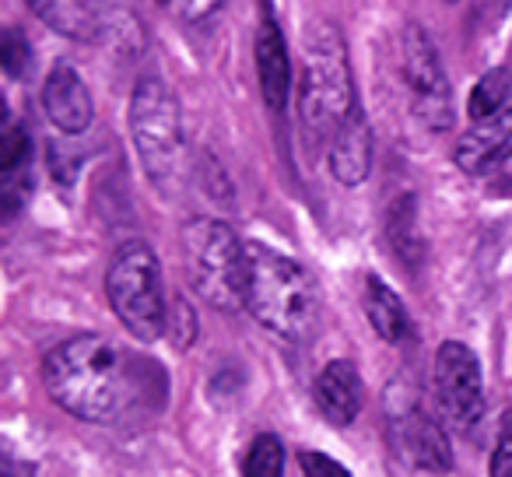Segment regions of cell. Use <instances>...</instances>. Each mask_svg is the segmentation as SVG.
<instances>
[{
  "mask_svg": "<svg viewBox=\"0 0 512 477\" xmlns=\"http://www.w3.org/2000/svg\"><path fill=\"white\" fill-rule=\"evenodd\" d=\"M256 78H260V92L271 113H285L288 92H292V60H288L285 32L271 11H264L260 29H256Z\"/></svg>",
  "mask_w": 512,
  "mask_h": 477,
  "instance_id": "obj_12",
  "label": "cell"
},
{
  "mask_svg": "<svg viewBox=\"0 0 512 477\" xmlns=\"http://www.w3.org/2000/svg\"><path fill=\"white\" fill-rule=\"evenodd\" d=\"M0 60H4V71H8L11 78H25V74L32 71V46L18 29L4 32V43H0Z\"/></svg>",
  "mask_w": 512,
  "mask_h": 477,
  "instance_id": "obj_21",
  "label": "cell"
},
{
  "mask_svg": "<svg viewBox=\"0 0 512 477\" xmlns=\"http://www.w3.org/2000/svg\"><path fill=\"white\" fill-rule=\"evenodd\" d=\"M183 264L193 292L214 309H246L249 246L232 225L218 218H193L183 225Z\"/></svg>",
  "mask_w": 512,
  "mask_h": 477,
  "instance_id": "obj_4",
  "label": "cell"
},
{
  "mask_svg": "<svg viewBox=\"0 0 512 477\" xmlns=\"http://www.w3.org/2000/svg\"><path fill=\"white\" fill-rule=\"evenodd\" d=\"M246 309L274 337L306 344L320 327V288L299 260L264 243H253L249 246Z\"/></svg>",
  "mask_w": 512,
  "mask_h": 477,
  "instance_id": "obj_2",
  "label": "cell"
},
{
  "mask_svg": "<svg viewBox=\"0 0 512 477\" xmlns=\"http://www.w3.org/2000/svg\"><path fill=\"white\" fill-rule=\"evenodd\" d=\"M362 109L351 74L348 46L337 25L320 22L306 32V67L299 85L302 130L313 144H327L341 123Z\"/></svg>",
  "mask_w": 512,
  "mask_h": 477,
  "instance_id": "obj_3",
  "label": "cell"
},
{
  "mask_svg": "<svg viewBox=\"0 0 512 477\" xmlns=\"http://www.w3.org/2000/svg\"><path fill=\"white\" fill-rule=\"evenodd\" d=\"M404 81L411 88L414 116L428 130H446L453 123V92L439 50L421 25H407L404 32Z\"/></svg>",
  "mask_w": 512,
  "mask_h": 477,
  "instance_id": "obj_7",
  "label": "cell"
},
{
  "mask_svg": "<svg viewBox=\"0 0 512 477\" xmlns=\"http://www.w3.org/2000/svg\"><path fill=\"white\" fill-rule=\"evenodd\" d=\"M43 109H46V120L67 137H78L92 127L95 120V102L92 92H88L85 78L74 71V64L67 60H57L53 71L46 74V85H43Z\"/></svg>",
  "mask_w": 512,
  "mask_h": 477,
  "instance_id": "obj_9",
  "label": "cell"
},
{
  "mask_svg": "<svg viewBox=\"0 0 512 477\" xmlns=\"http://www.w3.org/2000/svg\"><path fill=\"white\" fill-rule=\"evenodd\" d=\"M32 155V141L29 130L22 127L18 120L4 123V134H0V176H25V165H29Z\"/></svg>",
  "mask_w": 512,
  "mask_h": 477,
  "instance_id": "obj_20",
  "label": "cell"
},
{
  "mask_svg": "<svg viewBox=\"0 0 512 477\" xmlns=\"http://www.w3.org/2000/svg\"><path fill=\"white\" fill-rule=\"evenodd\" d=\"M316 407L323 411V418L334 421L337 428L351 425L362 411V376H358L355 362L348 358H337L327 362L323 372L316 376Z\"/></svg>",
  "mask_w": 512,
  "mask_h": 477,
  "instance_id": "obj_15",
  "label": "cell"
},
{
  "mask_svg": "<svg viewBox=\"0 0 512 477\" xmlns=\"http://www.w3.org/2000/svg\"><path fill=\"white\" fill-rule=\"evenodd\" d=\"M393 435H397V446L404 453V460H411L414 467L432 470V474H446L453 467V449H449L446 432H442L439 421L425 407H407L393 421Z\"/></svg>",
  "mask_w": 512,
  "mask_h": 477,
  "instance_id": "obj_11",
  "label": "cell"
},
{
  "mask_svg": "<svg viewBox=\"0 0 512 477\" xmlns=\"http://www.w3.org/2000/svg\"><path fill=\"white\" fill-rule=\"evenodd\" d=\"M29 8L46 29L74 39V43H99L109 29L102 0H29Z\"/></svg>",
  "mask_w": 512,
  "mask_h": 477,
  "instance_id": "obj_14",
  "label": "cell"
},
{
  "mask_svg": "<svg viewBox=\"0 0 512 477\" xmlns=\"http://www.w3.org/2000/svg\"><path fill=\"white\" fill-rule=\"evenodd\" d=\"M509 92H512V74L505 71V67H495V71L481 74L477 85L470 88V102H467L470 120H488V116L502 113Z\"/></svg>",
  "mask_w": 512,
  "mask_h": 477,
  "instance_id": "obj_18",
  "label": "cell"
},
{
  "mask_svg": "<svg viewBox=\"0 0 512 477\" xmlns=\"http://www.w3.org/2000/svg\"><path fill=\"white\" fill-rule=\"evenodd\" d=\"M435 393L453 428L470 432L484 418V376L477 355L463 341H446L435 351Z\"/></svg>",
  "mask_w": 512,
  "mask_h": 477,
  "instance_id": "obj_8",
  "label": "cell"
},
{
  "mask_svg": "<svg viewBox=\"0 0 512 477\" xmlns=\"http://www.w3.org/2000/svg\"><path fill=\"white\" fill-rule=\"evenodd\" d=\"M299 467L306 477H351L348 467H341L337 460H330L327 453H316V449H302Z\"/></svg>",
  "mask_w": 512,
  "mask_h": 477,
  "instance_id": "obj_23",
  "label": "cell"
},
{
  "mask_svg": "<svg viewBox=\"0 0 512 477\" xmlns=\"http://www.w3.org/2000/svg\"><path fill=\"white\" fill-rule=\"evenodd\" d=\"M491 477H512V407L502 414V432L491 453Z\"/></svg>",
  "mask_w": 512,
  "mask_h": 477,
  "instance_id": "obj_22",
  "label": "cell"
},
{
  "mask_svg": "<svg viewBox=\"0 0 512 477\" xmlns=\"http://www.w3.org/2000/svg\"><path fill=\"white\" fill-rule=\"evenodd\" d=\"M365 313H369L372 330H376L386 344H400L411 337V316H407L404 302H400L397 292L386 288L376 274L365 281Z\"/></svg>",
  "mask_w": 512,
  "mask_h": 477,
  "instance_id": "obj_16",
  "label": "cell"
},
{
  "mask_svg": "<svg viewBox=\"0 0 512 477\" xmlns=\"http://www.w3.org/2000/svg\"><path fill=\"white\" fill-rule=\"evenodd\" d=\"M512 158V109L495 113L488 120H474V127L456 141L453 162L467 176H484Z\"/></svg>",
  "mask_w": 512,
  "mask_h": 477,
  "instance_id": "obj_10",
  "label": "cell"
},
{
  "mask_svg": "<svg viewBox=\"0 0 512 477\" xmlns=\"http://www.w3.org/2000/svg\"><path fill=\"white\" fill-rule=\"evenodd\" d=\"M162 4L172 15L186 18V22H204V18H211L221 8V0H162Z\"/></svg>",
  "mask_w": 512,
  "mask_h": 477,
  "instance_id": "obj_24",
  "label": "cell"
},
{
  "mask_svg": "<svg viewBox=\"0 0 512 477\" xmlns=\"http://www.w3.org/2000/svg\"><path fill=\"white\" fill-rule=\"evenodd\" d=\"M386 228H390V243L407 264H418L421 257V232H418V207H414V197H400L397 204L390 207V218H386Z\"/></svg>",
  "mask_w": 512,
  "mask_h": 477,
  "instance_id": "obj_17",
  "label": "cell"
},
{
  "mask_svg": "<svg viewBox=\"0 0 512 477\" xmlns=\"http://www.w3.org/2000/svg\"><path fill=\"white\" fill-rule=\"evenodd\" d=\"M43 383L71 418L109 425L130 404L127 355L106 337H71L43 358Z\"/></svg>",
  "mask_w": 512,
  "mask_h": 477,
  "instance_id": "obj_1",
  "label": "cell"
},
{
  "mask_svg": "<svg viewBox=\"0 0 512 477\" xmlns=\"http://www.w3.org/2000/svg\"><path fill=\"white\" fill-rule=\"evenodd\" d=\"M130 137L151 183H172L183 162V116L176 95L155 74L137 81L130 95Z\"/></svg>",
  "mask_w": 512,
  "mask_h": 477,
  "instance_id": "obj_6",
  "label": "cell"
},
{
  "mask_svg": "<svg viewBox=\"0 0 512 477\" xmlns=\"http://www.w3.org/2000/svg\"><path fill=\"white\" fill-rule=\"evenodd\" d=\"M327 165L341 186H362L372 172V127L365 109L334 130L327 141Z\"/></svg>",
  "mask_w": 512,
  "mask_h": 477,
  "instance_id": "obj_13",
  "label": "cell"
},
{
  "mask_svg": "<svg viewBox=\"0 0 512 477\" xmlns=\"http://www.w3.org/2000/svg\"><path fill=\"white\" fill-rule=\"evenodd\" d=\"M285 474V446L274 432H260L242 456V477H281Z\"/></svg>",
  "mask_w": 512,
  "mask_h": 477,
  "instance_id": "obj_19",
  "label": "cell"
},
{
  "mask_svg": "<svg viewBox=\"0 0 512 477\" xmlns=\"http://www.w3.org/2000/svg\"><path fill=\"white\" fill-rule=\"evenodd\" d=\"M106 295L116 320L137 341H158L169 330L162 267H158L155 250L141 239H130L113 253L106 271Z\"/></svg>",
  "mask_w": 512,
  "mask_h": 477,
  "instance_id": "obj_5",
  "label": "cell"
}]
</instances>
